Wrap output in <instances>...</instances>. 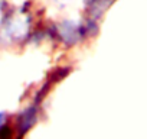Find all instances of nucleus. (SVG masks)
Listing matches in <instances>:
<instances>
[{
	"instance_id": "1",
	"label": "nucleus",
	"mask_w": 147,
	"mask_h": 139,
	"mask_svg": "<svg viewBox=\"0 0 147 139\" xmlns=\"http://www.w3.org/2000/svg\"><path fill=\"white\" fill-rule=\"evenodd\" d=\"M88 2V5L91 6V7H95V6H98V7H104V3H107V0H87Z\"/></svg>"
}]
</instances>
